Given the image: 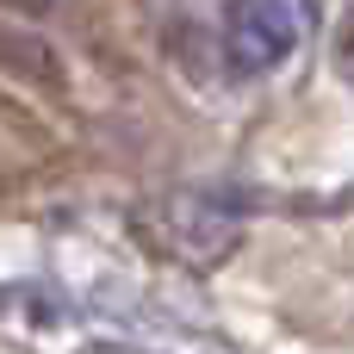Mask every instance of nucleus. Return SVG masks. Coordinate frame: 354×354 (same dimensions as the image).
I'll list each match as a JSON object with an SVG mask.
<instances>
[{
    "label": "nucleus",
    "mask_w": 354,
    "mask_h": 354,
    "mask_svg": "<svg viewBox=\"0 0 354 354\" xmlns=\"http://www.w3.org/2000/svg\"><path fill=\"white\" fill-rule=\"evenodd\" d=\"M137 236L180 261V268H218L236 243H243V212L218 193H199V187H168L156 193L149 205H137Z\"/></svg>",
    "instance_id": "1"
},
{
    "label": "nucleus",
    "mask_w": 354,
    "mask_h": 354,
    "mask_svg": "<svg viewBox=\"0 0 354 354\" xmlns=\"http://www.w3.org/2000/svg\"><path fill=\"white\" fill-rule=\"evenodd\" d=\"M230 68L236 75H268L299 50V12L292 0H236L230 31H224Z\"/></svg>",
    "instance_id": "2"
},
{
    "label": "nucleus",
    "mask_w": 354,
    "mask_h": 354,
    "mask_svg": "<svg viewBox=\"0 0 354 354\" xmlns=\"http://www.w3.org/2000/svg\"><path fill=\"white\" fill-rule=\"evenodd\" d=\"M336 62H342V75L354 81V12L342 19V31H336Z\"/></svg>",
    "instance_id": "3"
}]
</instances>
